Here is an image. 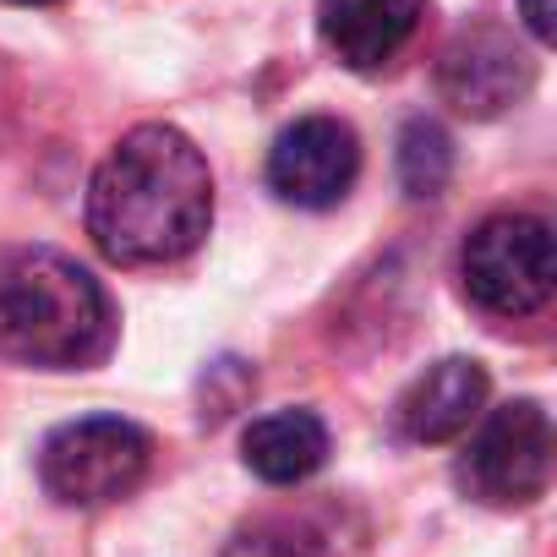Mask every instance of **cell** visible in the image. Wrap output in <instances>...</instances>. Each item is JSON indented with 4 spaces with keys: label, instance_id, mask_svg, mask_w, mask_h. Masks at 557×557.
Segmentation results:
<instances>
[{
    "label": "cell",
    "instance_id": "6",
    "mask_svg": "<svg viewBox=\"0 0 557 557\" xmlns=\"http://www.w3.org/2000/svg\"><path fill=\"white\" fill-rule=\"evenodd\" d=\"M361 175V143L339 115H301L268 148V186L290 208H334Z\"/></svg>",
    "mask_w": 557,
    "mask_h": 557
},
{
    "label": "cell",
    "instance_id": "13",
    "mask_svg": "<svg viewBox=\"0 0 557 557\" xmlns=\"http://www.w3.org/2000/svg\"><path fill=\"white\" fill-rule=\"evenodd\" d=\"M519 17H524V28L535 34V45H552V34H557V7L552 0H519Z\"/></svg>",
    "mask_w": 557,
    "mask_h": 557
},
{
    "label": "cell",
    "instance_id": "1",
    "mask_svg": "<svg viewBox=\"0 0 557 557\" xmlns=\"http://www.w3.org/2000/svg\"><path fill=\"white\" fill-rule=\"evenodd\" d=\"M208 224L213 170L181 126H132L88 181V235L121 268L181 262L208 240Z\"/></svg>",
    "mask_w": 557,
    "mask_h": 557
},
{
    "label": "cell",
    "instance_id": "7",
    "mask_svg": "<svg viewBox=\"0 0 557 557\" xmlns=\"http://www.w3.org/2000/svg\"><path fill=\"white\" fill-rule=\"evenodd\" d=\"M530 88H535L530 50L508 28H492V23L465 28L437 61V94L470 121H492L513 110Z\"/></svg>",
    "mask_w": 557,
    "mask_h": 557
},
{
    "label": "cell",
    "instance_id": "10",
    "mask_svg": "<svg viewBox=\"0 0 557 557\" xmlns=\"http://www.w3.org/2000/svg\"><path fill=\"white\" fill-rule=\"evenodd\" d=\"M240 459L268 486H301L329 465V426L318 410H268L246 426Z\"/></svg>",
    "mask_w": 557,
    "mask_h": 557
},
{
    "label": "cell",
    "instance_id": "4",
    "mask_svg": "<svg viewBox=\"0 0 557 557\" xmlns=\"http://www.w3.org/2000/svg\"><path fill=\"white\" fill-rule=\"evenodd\" d=\"M148 432L121 416H83L45 437L39 481L66 508H104L148 475Z\"/></svg>",
    "mask_w": 557,
    "mask_h": 557
},
{
    "label": "cell",
    "instance_id": "11",
    "mask_svg": "<svg viewBox=\"0 0 557 557\" xmlns=\"http://www.w3.org/2000/svg\"><path fill=\"white\" fill-rule=\"evenodd\" d=\"M334 530L323 513H262L240 524L224 557H334Z\"/></svg>",
    "mask_w": 557,
    "mask_h": 557
},
{
    "label": "cell",
    "instance_id": "14",
    "mask_svg": "<svg viewBox=\"0 0 557 557\" xmlns=\"http://www.w3.org/2000/svg\"><path fill=\"white\" fill-rule=\"evenodd\" d=\"M7 7H55V0H7Z\"/></svg>",
    "mask_w": 557,
    "mask_h": 557
},
{
    "label": "cell",
    "instance_id": "2",
    "mask_svg": "<svg viewBox=\"0 0 557 557\" xmlns=\"http://www.w3.org/2000/svg\"><path fill=\"white\" fill-rule=\"evenodd\" d=\"M115 350L104 285L55 246L0 251V356L39 372H88Z\"/></svg>",
    "mask_w": 557,
    "mask_h": 557
},
{
    "label": "cell",
    "instance_id": "12",
    "mask_svg": "<svg viewBox=\"0 0 557 557\" xmlns=\"http://www.w3.org/2000/svg\"><path fill=\"white\" fill-rule=\"evenodd\" d=\"M448 175H454V137L437 121L416 115L399 132V186L410 197H437L448 186Z\"/></svg>",
    "mask_w": 557,
    "mask_h": 557
},
{
    "label": "cell",
    "instance_id": "8",
    "mask_svg": "<svg viewBox=\"0 0 557 557\" xmlns=\"http://www.w3.org/2000/svg\"><path fill=\"white\" fill-rule=\"evenodd\" d=\"M426 0H318V34L350 72H383L421 28Z\"/></svg>",
    "mask_w": 557,
    "mask_h": 557
},
{
    "label": "cell",
    "instance_id": "3",
    "mask_svg": "<svg viewBox=\"0 0 557 557\" xmlns=\"http://www.w3.org/2000/svg\"><path fill=\"white\" fill-rule=\"evenodd\" d=\"M465 296L492 318H530L557 290V251L546 219L530 213H492L465 235L459 251Z\"/></svg>",
    "mask_w": 557,
    "mask_h": 557
},
{
    "label": "cell",
    "instance_id": "5",
    "mask_svg": "<svg viewBox=\"0 0 557 557\" xmlns=\"http://www.w3.org/2000/svg\"><path fill=\"white\" fill-rule=\"evenodd\" d=\"M454 481L486 508H524L552 481V421L535 399H508L470 432Z\"/></svg>",
    "mask_w": 557,
    "mask_h": 557
},
{
    "label": "cell",
    "instance_id": "9",
    "mask_svg": "<svg viewBox=\"0 0 557 557\" xmlns=\"http://www.w3.org/2000/svg\"><path fill=\"white\" fill-rule=\"evenodd\" d=\"M486 405V367L470 356H448L426 367L399 399V432L410 443H454Z\"/></svg>",
    "mask_w": 557,
    "mask_h": 557
}]
</instances>
